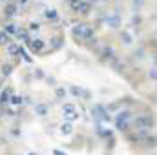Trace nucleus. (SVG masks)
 Listing matches in <instances>:
<instances>
[{
  "label": "nucleus",
  "instance_id": "4be33fe9",
  "mask_svg": "<svg viewBox=\"0 0 157 155\" xmlns=\"http://www.w3.org/2000/svg\"><path fill=\"white\" fill-rule=\"evenodd\" d=\"M17 35H18V37H22V39H26V37H28V33H26L24 29H22V31L18 29V31H17Z\"/></svg>",
  "mask_w": 157,
  "mask_h": 155
},
{
  "label": "nucleus",
  "instance_id": "393cba45",
  "mask_svg": "<svg viewBox=\"0 0 157 155\" xmlns=\"http://www.w3.org/2000/svg\"><path fill=\"white\" fill-rule=\"evenodd\" d=\"M53 153H55V155H66V153H62V152H59V150H55Z\"/></svg>",
  "mask_w": 157,
  "mask_h": 155
},
{
  "label": "nucleus",
  "instance_id": "412c9836",
  "mask_svg": "<svg viewBox=\"0 0 157 155\" xmlns=\"http://www.w3.org/2000/svg\"><path fill=\"white\" fill-rule=\"evenodd\" d=\"M7 35H4V33H2V35H0V44H7Z\"/></svg>",
  "mask_w": 157,
  "mask_h": 155
},
{
  "label": "nucleus",
  "instance_id": "f03ea898",
  "mask_svg": "<svg viewBox=\"0 0 157 155\" xmlns=\"http://www.w3.org/2000/svg\"><path fill=\"white\" fill-rule=\"evenodd\" d=\"M73 35L75 37H82V39H90L91 35H93V31H91V28L90 26H86V24H80V26H77L75 29H73Z\"/></svg>",
  "mask_w": 157,
  "mask_h": 155
},
{
  "label": "nucleus",
  "instance_id": "9d476101",
  "mask_svg": "<svg viewBox=\"0 0 157 155\" xmlns=\"http://www.w3.org/2000/svg\"><path fill=\"white\" fill-rule=\"evenodd\" d=\"M106 22L110 24V28H117V26H119V18H117V17H110Z\"/></svg>",
  "mask_w": 157,
  "mask_h": 155
},
{
  "label": "nucleus",
  "instance_id": "39448f33",
  "mask_svg": "<svg viewBox=\"0 0 157 155\" xmlns=\"http://www.w3.org/2000/svg\"><path fill=\"white\" fill-rule=\"evenodd\" d=\"M7 53H9V55H20L22 49H20L17 44H9V46H7Z\"/></svg>",
  "mask_w": 157,
  "mask_h": 155
},
{
  "label": "nucleus",
  "instance_id": "7ed1b4c3",
  "mask_svg": "<svg viewBox=\"0 0 157 155\" xmlns=\"http://www.w3.org/2000/svg\"><path fill=\"white\" fill-rule=\"evenodd\" d=\"M62 112H64V117L68 119V122H71V120H75V119H77L75 106H73V104H64V106H62Z\"/></svg>",
  "mask_w": 157,
  "mask_h": 155
},
{
  "label": "nucleus",
  "instance_id": "ddd939ff",
  "mask_svg": "<svg viewBox=\"0 0 157 155\" xmlns=\"http://www.w3.org/2000/svg\"><path fill=\"white\" fill-rule=\"evenodd\" d=\"M128 117H130V112H121V113L117 115V119H115V120H126Z\"/></svg>",
  "mask_w": 157,
  "mask_h": 155
},
{
  "label": "nucleus",
  "instance_id": "2eb2a0df",
  "mask_svg": "<svg viewBox=\"0 0 157 155\" xmlns=\"http://www.w3.org/2000/svg\"><path fill=\"white\" fill-rule=\"evenodd\" d=\"M57 97L59 99H64L66 97V89L64 88H57Z\"/></svg>",
  "mask_w": 157,
  "mask_h": 155
},
{
  "label": "nucleus",
  "instance_id": "20e7f679",
  "mask_svg": "<svg viewBox=\"0 0 157 155\" xmlns=\"http://www.w3.org/2000/svg\"><path fill=\"white\" fill-rule=\"evenodd\" d=\"M29 47L33 49V51H42L44 49V40H40V39H35V40H29Z\"/></svg>",
  "mask_w": 157,
  "mask_h": 155
},
{
  "label": "nucleus",
  "instance_id": "aec40b11",
  "mask_svg": "<svg viewBox=\"0 0 157 155\" xmlns=\"http://www.w3.org/2000/svg\"><path fill=\"white\" fill-rule=\"evenodd\" d=\"M146 141H148V144H152V146H155L157 144V137H148Z\"/></svg>",
  "mask_w": 157,
  "mask_h": 155
},
{
  "label": "nucleus",
  "instance_id": "b1692460",
  "mask_svg": "<svg viewBox=\"0 0 157 155\" xmlns=\"http://www.w3.org/2000/svg\"><path fill=\"white\" fill-rule=\"evenodd\" d=\"M150 77H152V78H157V70H155V68L150 71Z\"/></svg>",
  "mask_w": 157,
  "mask_h": 155
},
{
  "label": "nucleus",
  "instance_id": "4468645a",
  "mask_svg": "<svg viewBox=\"0 0 157 155\" xmlns=\"http://www.w3.org/2000/svg\"><path fill=\"white\" fill-rule=\"evenodd\" d=\"M122 39H124L126 44H132V35H130L128 31H122Z\"/></svg>",
  "mask_w": 157,
  "mask_h": 155
},
{
  "label": "nucleus",
  "instance_id": "6ab92c4d",
  "mask_svg": "<svg viewBox=\"0 0 157 155\" xmlns=\"http://www.w3.org/2000/svg\"><path fill=\"white\" fill-rule=\"evenodd\" d=\"M11 102H13V104H22V97H18V95H15Z\"/></svg>",
  "mask_w": 157,
  "mask_h": 155
},
{
  "label": "nucleus",
  "instance_id": "f3484780",
  "mask_svg": "<svg viewBox=\"0 0 157 155\" xmlns=\"http://www.w3.org/2000/svg\"><path fill=\"white\" fill-rule=\"evenodd\" d=\"M9 97H11V93H9V91H4L0 100H2V102H7V100H9Z\"/></svg>",
  "mask_w": 157,
  "mask_h": 155
},
{
  "label": "nucleus",
  "instance_id": "f8f14e48",
  "mask_svg": "<svg viewBox=\"0 0 157 155\" xmlns=\"http://www.w3.org/2000/svg\"><path fill=\"white\" fill-rule=\"evenodd\" d=\"M44 15H46V18H57V11L55 9H48Z\"/></svg>",
  "mask_w": 157,
  "mask_h": 155
},
{
  "label": "nucleus",
  "instance_id": "5701e85b",
  "mask_svg": "<svg viewBox=\"0 0 157 155\" xmlns=\"http://www.w3.org/2000/svg\"><path fill=\"white\" fill-rule=\"evenodd\" d=\"M7 15H15V6H9L7 7Z\"/></svg>",
  "mask_w": 157,
  "mask_h": 155
},
{
  "label": "nucleus",
  "instance_id": "0eeeda50",
  "mask_svg": "<svg viewBox=\"0 0 157 155\" xmlns=\"http://www.w3.org/2000/svg\"><path fill=\"white\" fill-rule=\"evenodd\" d=\"M35 112H37V115L44 117L46 113H48V106H46V104H37V108H35Z\"/></svg>",
  "mask_w": 157,
  "mask_h": 155
},
{
  "label": "nucleus",
  "instance_id": "dca6fc26",
  "mask_svg": "<svg viewBox=\"0 0 157 155\" xmlns=\"http://www.w3.org/2000/svg\"><path fill=\"white\" fill-rule=\"evenodd\" d=\"M71 93H73V95H77V97H80V95H82V89L77 88V86H73V88H71Z\"/></svg>",
  "mask_w": 157,
  "mask_h": 155
},
{
  "label": "nucleus",
  "instance_id": "f257e3e1",
  "mask_svg": "<svg viewBox=\"0 0 157 155\" xmlns=\"http://www.w3.org/2000/svg\"><path fill=\"white\" fill-rule=\"evenodd\" d=\"M154 126V119L148 115H141L135 119V128L137 130H146V128H152Z\"/></svg>",
  "mask_w": 157,
  "mask_h": 155
},
{
  "label": "nucleus",
  "instance_id": "6e6552de",
  "mask_svg": "<svg viewBox=\"0 0 157 155\" xmlns=\"http://www.w3.org/2000/svg\"><path fill=\"white\" fill-rule=\"evenodd\" d=\"M70 4H71L73 11H80V9H82V6H84V2H82V0H70Z\"/></svg>",
  "mask_w": 157,
  "mask_h": 155
},
{
  "label": "nucleus",
  "instance_id": "9b49d317",
  "mask_svg": "<svg viewBox=\"0 0 157 155\" xmlns=\"http://www.w3.org/2000/svg\"><path fill=\"white\" fill-rule=\"evenodd\" d=\"M115 126H117V130H121V131H124V130H126V126H128V124H126V122H124V120H115Z\"/></svg>",
  "mask_w": 157,
  "mask_h": 155
},
{
  "label": "nucleus",
  "instance_id": "a878e982",
  "mask_svg": "<svg viewBox=\"0 0 157 155\" xmlns=\"http://www.w3.org/2000/svg\"><path fill=\"white\" fill-rule=\"evenodd\" d=\"M29 155H37V153H29Z\"/></svg>",
  "mask_w": 157,
  "mask_h": 155
},
{
  "label": "nucleus",
  "instance_id": "423d86ee",
  "mask_svg": "<svg viewBox=\"0 0 157 155\" xmlns=\"http://www.w3.org/2000/svg\"><path fill=\"white\" fill-rule=\"evenodd\" d=\"M60 131H62L64 135H70V133L73 131V126H71V122H64V124L60 126Z\"/></svg>",
  "mask_w": 157,
  "mask_h": 155
},
{
  "label": "nucleus",
  "instance_id": "1a4fd4ad",
  "mask_svg": "<svg viewBox=\"0 0 157 155\" xmlns=\"http://www.w3.org/2000/svg\"><path fill=\"white\" fill-rule=\"evenodd\" d=\"M11 70H13V66H11V64H4V66H2V75H6V77H7V75H11Z\"/></svg>",
  "mask_w": 157,
  "mask_h": 155
},
{
  "label": "nucleus",
  "instance_id": "a211bd4d",
  "mask_svg": "<svg viewBox=\"0 0 157 155\" xmlns=\"http://www.w3.org/2000/svg\"><path fill=\"white\" fill-rule=\"evenodd\" d=\"M39 28H40V24H37V22H31L29 24V29L31 31H39Z\"/></svg>",
  "mask_w": 157,
  "mask_h": 155
}]
</instances>
